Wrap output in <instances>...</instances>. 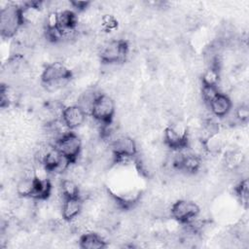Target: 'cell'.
<instances>
[{
	"mask_svg": "<svg viewBox=\"0 0 249 249\" xmlns=\"http://www.w3.org/2000/svg\"><path fill=\"white\" fill-rule=\"evenodd\" d=\"M129 54L128 41L116 38L106 41L99 47V57L102 64L124 63Z\"/></svg>",
	"mask_w": 249,
	"mask_h": 249,
	"instance_id": "1",
	"label": "cell"
},
{
	"mask_svg": "<svg viewBox=\"0 0 249 249\" xmlns=\"http://www.w3.org/2000/svg\"><path fill=\"white\" fill-rule=\"evenodd\" d=\"M23 26L20 6L10 4L0 12V31L5 38L14 37Z\"/></svg>",
	"mask_w": 249,
	"mask_h": 249,
	"instance_id": "2",
	"label": "cell"
},
{
	"mask_svg": "<svg viewBox=\"0 0 249 249\" xmlns=\"http://www.w3.org/2000/svg\"><path fill=\"white\" fill-rule=\"evenodd\" d=\"M190 133L180 121L170 123L163 130V144L172 151L188 148Z\"/></svg>",
	"mask_w": 249,
	"mask_h": 249,
	"instance_id": "3",
	"label": "cell"
},
{
	"mask_svg": "<svg viewBox=\"0 0 249 249\" xmlns=\"http://www.w3.org/2000/svg\"><path fill=\"white\" fill-rule=\"evenodd\" d=\"M116 114V103L112 96L101 92L92 106L90 117L99 124H111Z\"/></svg>",
	"mask_w": 249,
	"mask_h": 249,
	"instance_id": "4",
	"label": "cell"
},
{
	"mask_svg": "<svg viewBox=\"0 0 249 249\" xmlns=\"http://www.w3.org/2000/svg\"><path fill=\"white\" fill-rule=\"evenodd\" d=\"M53 145L62 155V157L65 158L70 163L78 161L83 150L81 138L73 131L66 132L64 135L58 138Z\"/></svg>",
	"mask_w": 249,
	"mask_h": 249,
	"instance_id": "5",
	"label": "cell"
},
{
	"mask_svg": "<svg viewBox=\"0 0 249 249\" xmlns=\"http://www.w3.org/2000/svg\"><path fill=\"white\" fill-rule=\"evenodd\" d=\"M200 207L193 199L179 198L170 205V216L181 224H187L197 215H199Z\"/></svg>",
	"mask_w": 249,
	"mask_h": 249,
	"instance_id": "6",
	"label": "cell"
},
{
	"mask_svg": "<svg viewBox=\"0 0 249 249\" xmlns=\"http://www.w3.org/2000/svg\"><path fill=\"white\" fill-rule=\"evenodd\" d=\"M110 148L115 157V163L129 160L130 158L135 157L138 153L135 140L131 136L124 134L117 137L111 143Z\"/></svg>",
	"mask_w": 249,
	"mask_h": 249,
	"instance_id": "7",
	"label": "cell"
},
{
	"mask_svg": "<svg viewBox=\"0 0 249 249\" xmlns=\"http://www.w3.org/2000/svg\"><path fill=\"white\" fill-rule=\"evenodd\" d=\"M73 78V73L61 61H53L49 63L41 74V83H53V82H69Z\"/></svg>",
	"mask_w": 249,
	"mask_h": 249,
	"instance_id": "8",
	"label": "cell"
},
{
	"mask_svg": "<svg viewBox=\"0 0 249 249\" xmlns=\"http://www.w3.org/2000/svg\"><path fill=\"white\" fill-rule=\"evenodd\" d=\"M88 115L77 104L65 106L62 112L61 119L66 126L71 130L83 125L87 120Z\"/></svg>",
	"mask_w": 249,
	"mask_h": 249,
	"instance_id": "9",
	"label": "cell"
},
{
	"mask_svg": "<svg viewBox=\"0 0 249 249\" xmlns=\"http://www.w3.org/2000/svg\"><path fill=\"white\" fill-rule=\"evenodd\" d=\"M83 209L84 200L81 196L64 198L61 204V217L66 221H71L80 215Z\"/></svg>",
	"mask_w": 249,
	"mask_h": 249,
	"instance_id": "10",
	"label": "cell"
},
{
	"mask_svg": "<svg viewBox=\"0 0 249 249\" xmlns=\"http://www.w3.org/2000/svg\"><path fill=\"white\" fill-rule=\"evenodd\" d=\"M209 110L212 115L224 118L229 115L232 107V100L231 98L226 94L220 92L208 105Z\"/></svg>",
	"mask_w": 249,
	"mask_h": 249,
	"instance_id": "11",
	"label": "cell"
},
{
	"mask_svg": "<svg viewBox=\"0 0 249 249\" xmlns=\"http://www.w3.org/2000/svg\"><path fill=\"white\" fill-rule=\"evenodd\" d=\"M79 246L82 249H101L107 247V241L101 234L88 231L80 236Z\"/></svg>",
	"mask_w": 249,
	"mask_h": 249,
	"instance_id": "12",
	"label": "cell"
},
{
	"mask_svg": "<svg viewBox=\"0 0 249 249\" xmlns=\"http://www.w3.org/2000/svg\"><path fill=\"white\" fill-rule=\"evenodd\" d=\"M101 93V91L95 89H89L84 90L78 95L77 99V105L81 107L85 113L89 116L92 106L94 104V101L96 100L97 96Z\"/></svg>",
	"mask_w": 249,
	"mask_h": 249,
	"instance_id": "13",
	"label": "cell"
},
{
	"mask_svg": "<svg viewBox=\"0 0 249 249\" xmlns=\"http://www.w3.org/2000/svg\"><path fill=\"white\" fill-rule=\"evenodd\" d=\"M201 142L204 153L209 156H217L225 146V139L219 134V132L207 137Z\"/></svg>",
	"mask_w": 249,
	"mask_h": 249,
	"instance_id": "14",
	"label": "cell"
},
{
	"mask_svg": "<svg viewBox=\"0 0 249 249\" xmlns=\"http://www.w3.org/2000/svg\"><path fill=\"white\" fill-rule=\"evenodd\" d=\"M53 185L51 180L48 179H39L35 177V187L31 198L34 200H46L52 195Z\"/></svg>",
	"mask_w": 249,
	"mask_h": 249,
	"instance_id": "15",
	"label": "cell"
},
{
	"mask_svg": "<svg viewBox=\"0 0 249 249\" xmlns=\"http://www.w3.org/2000/svg\"><path fill=\"white\" fill-rule=\"evenodd\" d=\"M35 187V177L20 176L16 184V194L20 197H30Z\"/></svg>",
	"mask_w": 249,
	"mask_h": 249,
	"instance_id": "16",
	"label": "cell"
},
{
	"mask_svg": "<svg viewBox=\"0 0 249 249\" xmlns=\"http://www.w3.org/2000/svg\"><path fill=\"white\" fill-rule=\"evenodd\" d=\"M80 186L79 184L68 178L61 179L59 183V194L61 197L67 198V197H74V196H80Z\"/></svg>",
	"mask_w": 249,
	"mask_h": 249,
	"instance_id": "17",
	"label": "cell"
},
{
	"mask_svg": "<svg viewBox=\"0 0 249 249\" xmlns=\"http://www.w3.org/2000/svg\"><path fill=\"white\" fill-rule=\"evenodd\" d=\"M245 162L244 155L238 150L229 151L224 157V165L226 170H234Z\"/></svg>",
	"mask_w": 249,
	"mask_h": 249,
	"instance_id": "18",
	"label": "cell"
},
{
	"mask_svg": "<svg viewBox=\"0 0 249 249\" xmlns=\"http://www.w3.org/2000/svg\"><path fill=\"white\" fill-rule=\"evenodd\" d=\"M221 69L217 67H206L200 74L201 86L217 87L221 80Z\"/></svg>",
	"mask_w": 249,
	"mask_h": 249,
	"instance_id": "19",
	"label": "cell"
},
{
	"mask_svg": "<svg viewBox=\"0 0 249 249\" xmlns=\"http://www.w3.org/2000/svg\"><path fill=\"white\" fill-rule=\"evenodd\" d=\"M234 192L235 195L237 196V198L239 199V201L241 202V204L247 208L248 206V198H249V192H248V179H242L240 181H238V183L236 184L235 188H234Z\"/></svg>",
	"mask_w": 249,
	"mask_h": 249,
	"instance_id": "20",
	"label": "cell"
},
{
	"mask_svg": "<svg viewBox=\"0 0 249 249\" xmlns=\"http://www.w3.org/2000/svg\"><path fill=\"white\" fill-rule=\"evenodd\" d=\"M221 91L217 87H209V86H201L200 89V98L203 103L209 105V103L220 93Z\"/></svg>",
	"mask_w": 249,
	"mask_h": 249,
	"instance_id": "21",
	"label": "cell"
},
{
	"mask_svg": "<svg viewBox=\"0 0 249 249\" xmlns=\"http://www.w3.org/2000/svg\"><path fill=\"white\" fill-rule=\"evenodd\" d=\"M99 24L105 31H114L118 27V20L115 16L111 14H105L99 18Z\"/></svg>",
	"mask_w": 249,
	"mask_h": 249,
	"instance_id": "22",
	"label": "cell"
},
{
	"mask_svg": "<svg viewBox=\"0 0 249 249\" xmlns=\"http://www.w3.org/2000/svg\"><path fill=\"white\" fill-rule=\"evenodd\" d=\"M233 117L240 124H246L249 121V106L247 103H240L234 110Z\"/></svg>",
	"mask_w": 249,
	"mask_h": 249,
	"instance_id": "23",
	"label": "cell"
},
{
	"mask_svg": "<svg viewBox=\"0 0 249 249\" xmlns=\"http://www.w3.org/2000/svg\"><path fill=\"white\" fill-rule=\"evenodd\" d=\"M90 2L89 1H70V6L78 12H83L88 9Z\"/></svg>",
	"mask_w": 249,
	"mask_h": 249,
	"instance_id": "24",
	"label": "cell"
}]
</instances>
